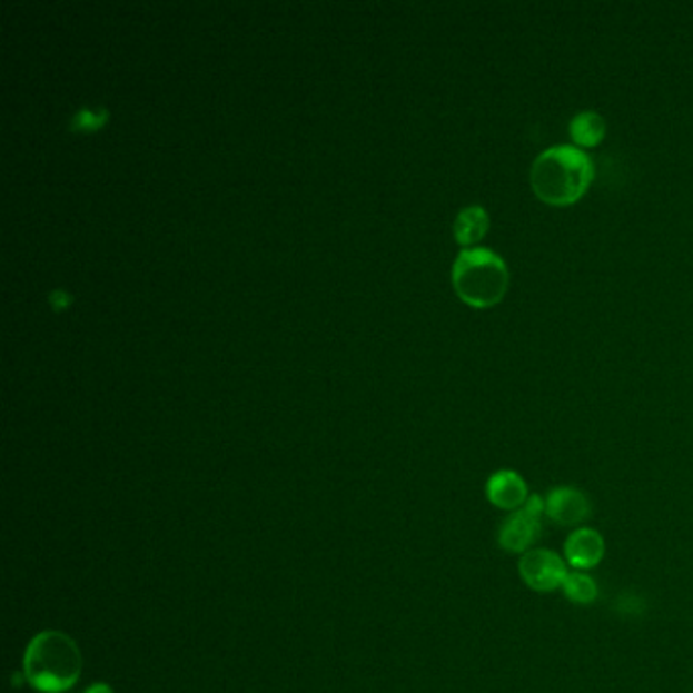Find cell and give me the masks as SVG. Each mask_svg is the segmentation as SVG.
I'll use <instances>...</instances> for the list:
<instances>
[{"label": "cell", "instance_id": "11", "mask_svg": "<svg viewBox=\"0 0 693 693\" xmlns=\"http://www.w3.org/2000/svg\"><path fill=\"white\" fill-rule=\"evenodd\" d=\"M565 598L580 606H586L592 604L594 600L598 598L600 590L596 580L592 576H587L584 572H570L565 577L564 586H562Z\"/></svg>", "mask_w": 693, "mask_h": 693}, {"label": "cell", "instance_id": "3", "mask_svg": "<svg viewBox=\"0 0 693 693\" xmlns=\"http://www.w3.org/2000/svg\"><path fill=\"white\" fill-rule=\"evenodd\" d=\"M452 285L474 309H488L505 299L511 275L501 255L491 248H466L452 267Z\"/></svg>", "mask_w": 693, "mask_h": 693}, {"label": "cell", "instance_id": "1", "mask_svg": "<svg viewBox=\"0 0 693 693\" xmlns=\"http://www.w3.org/2000/svg\"><path fill=\"white\" fill-rule=\"evenodd\" d=\"M531 188L550 206H572L584 198L594 179V167L584 151L572 145L552 147L531 165Z\"/></svg>", "mask_w": 693, "mask_h": 693}, {"label": "cell", "instance_id": "12", "mask_svg": "<svg viewBox=\"0 0 693 693\" xmlns=\"http://www.w3.org/2000/svg\"><path fill=\"white\" fill-rule=\"evenodd\" d=\"M108 112L105 108L98 110H80L71 118V130H98L107 125Z\"/></svg>", "mask_w": 693, "mask_h": 693}, {"label": "cell", "instance_id": "7", "mask_svg": "<svg viewBox=\"0 0 693 693\" xmlns=\"http://www.w3.org/2000/svg\"><path fill=\"white\" fill-rule=\"evenodd\" d=\"M529 486L525 478L515 471L494 472L493 476L486 482V498L491 505L515 513L523 508L529 501Z\"/></svg>", "mask_w": 693, "mask_h": 693}, {"label": "cell", "instance_id": "6", "mask_svg": "<svg viewBox=\"0 0 693 693\" xmlns=\"http://www.w3.org/2000/svg\"><path fill=\"white\" fill-rule=\"evenodd\" d=\"M592 513L586 494L574 486H555L545 496V517L562 527H577Z\"/></svg>", "mask_w": 693, "mask_h": 693}, {"label": "cell", "instance_id": "8", "mask_svg": "<svg viewBox=\"0 0 693 693\" xmlns=\"http://www.w3.org/2000/svg\"><path fill=\"white\" fill-rule=\"evenodd\" d=\"M604 537L592 527H580L565 539L564 560L572 567H576V572L596 567L604 560Z\"/></svg>", "mask_w": 693, "mask_h": 693}, {"label": "cell", "instance_id": "9", "mask_svg": "<svg viewBox=\"0 0 693 693\" xmlns=\"http://www.w3.org/2000/svg\"><path fill=\"white\" fill-rule=\"evenodd\" d=\"M491 228V218L488 212L482 206H468L464 210H459L454 222V238L458 240L462 247H472L478 245L482 238L486 236Z\"/></svg>", "mask_w": 693, "mask_h": 693}, {"label": "cell", "instance_id": "14", "mask_svg": "<svg viewBox=\"0 0 693 693\" xmlns=\"http://www.w3.org/2000/svg\"><path fill=\"white\" fill-rule=\"evenodd\" d=\"M86 693H112V690L108 687L107 683H96L92 687H88Z\"/></svg>", "mask_w": 693, "mask_h": 693}, {"label": "cell", "instance_id": "5", "mask_svg": "<svg viewBox=\"0 0 693 693\" xmlns=\"http://www.w3.org/2000/svg\"><path fill=\"white\" fill-rule=\"evenodd\" d=\"M567 574L570 572L564 557L545 547H533L531 552L523 553L518 560V576L533 592L539 594L560 590L564 586Z\"/></svg>", "mask_w": 693, "mask_h": 693}, {"label": "cell", "instance_id": "10", "mask_svg": "<svg viewBox=\"0 0 693 693\" xmlns=\"http://www.w3.org/2000/svg\"><path fill=\"white\" fill-rule=\"evenodd\" d=\"M570 137L576 147H584V149L598 147L606 137V120L594 110L577 112L570 122Z\"/></svg>", "mask_w": 693, "mask_h": 693}, {"label": "cell", "instance_id": "4", "mask_svg": "<svg viewBox=\"0 0 693 693\" xmlns=\"http://www.w3.org/2000/svg\"><path fill=\"white\" fill-rule=\"evenodd\" d=\"M545 517V498L531 494L523 508L511 513L498 529V545L508 553H527L541 537V518Z\"/></svg>", "mask_w": 693, "mask_h": 693}, {"label": "cell", "instance_id": "2", "mask_svg": "<svg viewBox=\"0 0 693 693\" xmlns=\"http://www.w3.org/2000/svg\"><path fill=\"white\" fill-rule=\"evenodd\" d=\"M82 673V653L71 636L59 631H43L24 653V675L43 693L70 690Z\"/></svg>", "mask_w": 693, "mask_h": 693}, {"label": "cell", "instance_id": "13", "mask_svg": "<svg viewBox=\"0 0 693 693\" xmlns=\"http://www.w3.org/2000/svg\"><path fill=\"white\" fill-rule=\"evenodd\" d=\"M49 301L56 309H66L71 304V297L68 291H53L51 297H49Z\"/></svg>", "mask_w": 693, "mask_h": 693}]
</instances>
